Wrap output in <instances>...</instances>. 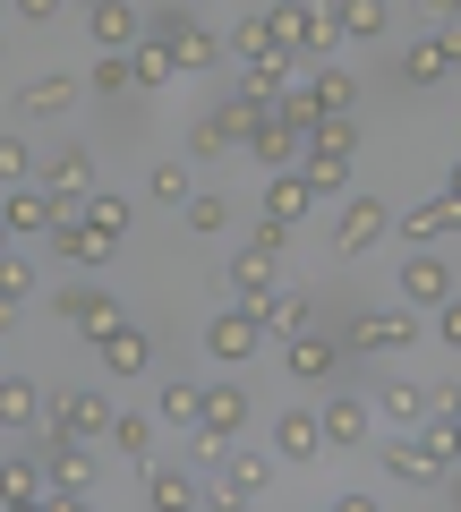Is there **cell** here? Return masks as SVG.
Masks as SVG:
<instances>
[{"instance_id": "obj_44", "label": "cell", "mask_w": 461, "mask_h": 512, "mask_svg": "<svg viewBox=\"0 0 461 512\" xmlns=\"http://www.w3.org/2000/svg\"><path fill=\"white\" fill-rule=\"evenodd\" d=\"M436 342H444V350H453V359H461V291H453V299H444V308H436Z\"/></svg>"}, {"instance_id": "obj_43", "label": "cell", "mask_w": 461, "mask_h": 512, "mask_svg": "<svg viewBox=\"0 0 461 512\" xmlns=\"http://www.w3.org/2000/svg\"><path fill=\"white\" fill-rule=\"evenodd\" d=\"M0 291H9V299H35V291H43V274L26 265V256H9V248H0Z\"/></svg>"}, {"instance_id": "obj_17", "label": "cell", "mask_w": 461, "mask_h": 512, "mask_svg": "<svg viewBox=\"0 0 461 512\" xmlns=\"http://www.w3.org/2000/svg\"><path fill=\"white\" fill-rule=\"evenodd\" d=\"M376 427H385V419H376V402H351V393H333V402H325V444H333V453L376 444Z\"/></svg>"}, {"instance_id": "obj_32", "label": "cell", "mask_w": 461, "mask_h": 512, "mask_svg": "<svg viewBox=\"0 0 461 512\" xmlns=\"http://www.w3.org/2000/svg\"><path fill=\"white\" fill-rule=\"evenodd\" d=\"M154 427H163V419H154V410H111V453H120V461H154Z\"/></svg>"}, {"instance_id": "obj_25", "label": "cell", "mask_w": 461, "mask_h": 512, "mask_svg": "<svg viewBox=\"0 0 461 512\" xmlns=\"http://www.w3.org/2000/svg\"><path fill=\"white\" fill-rule=\"evenodd\" d=\"M188 154H197V163H231V154H248V128L231 120V111H205V120L188 128Z\"/></svg>"}, {"instance_id": "obj_1", "label": "cell", "mask_w": 461, "mask_h": 512, "mask_svg": "<svg viewBox=\"0 0 461 512\" xmlns=\"http://www.w3.org/2000/svg\"><path fill=\"white\" fill-rule=\"evenodd\" d=\"M35 461H43V478H52L60 495H77V504H94V453H86V436H69V427H35Z\"/></svg>"}, {"instance_id": "obj_30", "label": "cell", "mask_w": 461, "mask_h": 512, "mask_svg": "<svg viewBox=\"0 0 461 512\" xmlns=\"http://www.w3.org/2000/svg\"><path fill=\"white\" fill-rule=\"evenodd\" d=\"M299 171H308V188H316V197H351V154H342V146H316V137H308Z\"/></svg>"}, {"instance_id": "obj_23", "label": "cell", "mask_w": 461, "mask_h": 512, "mask_svg": "<svg viewBox=\"0 0 461 512\" xmlns=\"http://www.w3.org/2000/svg\"><path fill=\"white\" fill-rule=\"evenodd\" d=\"M393 231H402L410 248H436V239L461 231V205L453 197H427V205H410V214H393Z\"/></svg>"}, {"instance_id": "obj_33", "label": "cell", "mask_w": 461, "mask_h": 512, "mask_svg": "<svg viewBox=\"0 0 461 512\" xmlns=\"http://www.w3.org/2000/svg\"><path fill=\"white\" fill-rule=\"evenodd\" d=\"M43 419H52L43 384H26V376H0V427H43Z\"/></svg>"}, {"instance_id": "obj_2", "label": "cell", "mask_w": 461, "mask_h": 512, "mask_svg": "<svg viewBox=\"0 0 461 512\" xmlns=\"http://www.w3.org/2000/svg\"><path fill=\"white\" fill-rule=\"evenodd\" d=\"M308 111H291V94H282L274 111H265L257 128H248V154H257V171H299V154H308Z\"/></svg>"}, {"instance_id": "obj_21", "label": "cell", "mask_w": 461, "mask_h": 512, "mask_svg": "<svg viewBox=\"0 0 461 512\" xmlns=\"http://www.w3.org/2000/svg\"><path fill=\"white\" fill-rule=\"evenodd\" d=\"M0 504H9V512H43V504H52V478H43L35 453L0 461Z\"/></svg>"}, {"instance_id": "obj_39", "label": "cell", "mask_w": 461, "mask_h": 512, "mask_svg": "<svg viewBox=\"0 0 461 512\" xmlns=\"http://www.w3.org/2000/svg\"><path fill=\"white\" fill-rule=\"evenodd\" d=\"M86 222H94V231H111V239H129L137 205H129V197H111V188H94V197H86Z\"/></svg>"}, {"instance_id": "obj_27", "label": "cell", "mask_w": 461, "mask_h": 512, "mask_svg": "<svg viewBox=\"0 0 461 512\" xmlns=\"http://www.w3.org/2000/svg\"><path fill=\"white\" fill-rule=\"evenodd\" d=\"M274 282H282V256H274V248H257V239H248V248L231 256V299H248V308H257V299L274 291Z\"/></svg>"}, {"instance_id": "obj_14", "label": "cell", "mask_w": 461, "mask_h": 512, "mask_svg": "<svg viewBox=\"0 0 461 512\" xmlns=\"http://www.w3.org/2000/svg\"><path fill=\"white\" fill-rule=\"evenodd\" d=\"M282 367H291V384H308V393H316V384L342 367V342L308 325V333H291V342H282Z\"/></svg>"}, {"instance_id": "obj_50", "label": "cell", "mask_w": 461, "mask_h": 512, "mask_svg": "<svg viewBox=\"0 0 461 512\" xmlns=\"http://www.w3.org/2000/svg\"><path fill=\"white\" fill-rule=\"evenodd\" d=\"M444 504H453V512H461V478H453V470H444Z\"/></svg>"}, {"instance_id": "obj_19", "label": "cell", "mask_w": 461, "mask_h": 512, "mask_svg": "<svg viewBox=\"0 0 461 512\" xmlns=\"http://www.w3.org/2000/svg\"><path fill=\"white\" fill-rule=\"evenodd\" d=\"M274 495V461L248 453V444H231V470H222V495L214 504H265Z\"/></svg>"}, {"instance_id": "obj_24", "label": "cell", "mask_w": 461, "mask_h": 512, "mask_svg": "<svg viewBox=\"0 0 461 512\" xmlns=\"http://www.w3.org/2000/svg\"><path fill=\"white\" fill-rule=\"evenodd\" d=\"M69 103H77V77L69 69H43V77H26V86H18V120H60Z\"/></svg>"}, {"instance_id": "obj_5", "label": "cell", "mask_w": 461, "mask_h": 512, "mask_svg": "<svg viewBox=\"0 0 461 512\" xmlns=\"http://www.w3.org/2000/svg\"><path fill=\"white\" fill-rule=\"evenodd\" d=\"M0 214H9V231H18V239H52L60 222L86 214V205H77V197H52L43 180H26V188H9V197H0Z\"/></svg>"}, {"instance_id": "obj_52", "label": "cell", "mask_w": 461, "mask_h": 512, "mask_svg": "<svg viewBox=\"0 0 461 512\" xmlns=\"http://www.w3.org/2000/svg\"><path fill=\"white\" fill-rule=\"evenodd\" d=\"M188 9H222V0H188Z\"/></svg>"}, {"instance_id": "obj_13", "label": "cell", "mask_w": 461, "mask_h": 512, "mask_svg": "<svg viewBox=\"0 0 461 512\" xmlns=\"http://www.w3.org/2000/svg\"><path fill=\"white\" fill-rule=\"evenodd\" d=\"M86 35H94V52H137L146 9H137V0H94V9H86Z\"/></svg>"}, {"instance_id": "obj_54", "label": "cell", "mask_w": 461, "mask_h": 512, "mask_svg": "<svg viewBox=\"0 0 461 512\" xmlns=\"http://www.w3.org/2000/svg\"><path fill=\"white\" fill-rule=\"evenodd\" d=\"M0 9H9V0H0Z\"/></svg>"}, {"instance_id": "obj_15", "label": "cell", "mask_w": 461, "mask_h": 512, "mask_svg": "<svg viewBox=\"0 0 461 512\" xmlns=\"http://www.w3.org/2000/svg\"><path fill=\"white\" fill-rule=\"evenodd\" d=\"M52 308H60V316H69V325H77V333H86V342H103V333H111V325H120V299H111V291H103V282H77V291H60V299H52Z\"/></svg>"}, {"instance_id": "obj_8", "label": "cell", "mask_w": 461, "mask_h": 512, "mask_svg": "<svg viewBox=\"0 0 461 512\" xmlns=\"http://www.w3.org/2000/svg\"><path fill=\"white\" fill-rule=\"evenodd\" d=\"M342 342H351V350H368V359H402V350L419 342V316H402V308H359Z\"/></svg>"}, {"instance_id": "obj_28", "label": "cell", "mask_w": 461, "mask_h": 512, "mask_svg": "<svg viewBox=\"0 0 461 512\" xmlns=\"http://www.w3.org/2000/svg\"><path fill=\"white\" fill-rule=\"evenodd\" d=\"M94 359H103V376H146V367H154V342H146L137 325H111L103 342H94Z\"/></svg>"}, {"instance_id": "obj_29", "label": "cell", "mask_w": 461, "mask_h": 512, "mask_svg": "<svg viewBox=\"0 0 461 512\" xmlns=\"http://www.w3.org/2000/svg\"><path fill=\"white\" fill-rule=\"evenodd\" d=\"M43 188H52V197H77V205H86V197H94V146H60L52 163H43Z\"/></svg>"}, {"instance_id": "obj_41", "label": "cell", "mask_w": 461, "mask_h": 512, "mask_svg": "<svg viewBox=\"0 0 461 512\" xmlns=\"http://www.w3.org/2000/svg\"><path fill=\"white\" fill-rule=\"evenodd\" d=\"M86 86H94V94H129V86H137V60H129V52H94V77H86Z\"/></svg>"}, {"instance_id": "obj_49", "label": "cell", "mask_w": 461, "mask_h": 512, "mask_svg": "<svg viewBox=\"0 0 461 512\" xmlns=\"http://www.w3.org/2000/svg\"><path fill=\"white\" fill-rule=\"evenodd\" d=\"M444 197H453V205H461V154H453V171H444Z\"/></svg>"}, {"instance_id": "obj_47", "label": "cell", "mask_w": 461, "mask_h": 512, "mask_svg": "<svg viewBox=\"0 0 461 512\" xmlns=\"http://www.w3.org/2000/svg\"><path fill=\"white\" fill-rule=\"evenodd\" d=\"M419 18H427V26H453V18H461V0H419Z\"/></svg>"}, {"instance_id": "obj_6", "label": "cell", "mask_w": 461, "mask_h": 512, "mask_svg": "<svg viewBox=\"0 0 461 512\" xmlns=\"http://www.w3.org/2000/svg\"><path fill=\"white\" fill-rule=\"evenodd\" d=\"M393 291H402V308H427V316H436L444 299L461 291V274L444 265L436 248H410V256H402V274H393Z\"/></svg>"}, {"instance_id": "obj_36", "label": "cell", "mask_w": 461, "mask_h": 512, "mask_svg": "<svg viewBox=\"0 0 461 512\" xmlns=\"http://www.w3.org/2000/svg\"><path fill=\"white\" fill-rule=\"evenodd\" d=\"M129 60H137V86H180V77H188L180 60H171V43H163V35H137V52H129Z\"/></svg>"}, {"instance_id": "obj_38", "label": "cell", "mask_w": 461, "mask_h": 512, "mask_svg": "<svg viewBox=\"0 0 461 512\" xmlns=\"http://www.w3.org/2000/svg\"><path fill=\"white\" fill-rule=\"evenodd\" d=\"M26 180H43V163H35V146H26L18 128L0 137V188H26Z\"/></svg>"}, {"instance_id": "obj_20", "label": "cell", "mask_w": 461, "mask_h": 512, "mask_svg": "<svg viewBox=\"0 0 461 512\" xmlns=\"http://www.w3.org/2000/svg\"><path fill=\"white\" fill-rule=\"evenodd\" d=\"M137 504H163V512H180V504H214V495H205L197 478L180 470V461H146V478H137Z\"/></svg>"}, {"instance_id": "obj_16", "label": "cell", "mask_w": 461, "mask_h": 512, "mask_svg": "<svg viewBox=\"0 0 461 512\" xmlns=\"http://www.w3.org/2000/svg\"><path fill=\"white\" fill-rule=\"evenodd\" d=\"M359 103V77L351 69H333V60H316V77L291 94V111H308V120H325V111H351Z\"/></svg>"}, {"instance_id": "obj_37", "label": "cell", "mask_w": 461, "mask_h": 512, "mask_svg": "<svg viewBox=\"0 0 461 512\" xmlns=\"http://www.w3.org/2000/svg\"><path fill=\"white\" fill-rule=\"evenodd\" d=\"M222 52L240 60V69H248V60H265V52H274V18H265V9H257V18H240L231 35H222Z\"/></svg>"}, {"instance_id": "obj_45", "label": "cell", "mask_w": 461, "mask_h": 512, "mask_svg": "<svg viewBox=\"0 0 461 512\" xmlns=\"http://www.w3.org/2000/svg\"><path fill=\"white\" fill-rule=\"evenodd\" d=\"M60 9H69V0H9V18H18V26H52Z\"/></svg>"}, {"instance_id": "obj_12", "label": "cell", "mask_w": 461, "mask_h": 512, "mask_svg": "<svg viewBox=\"0 0 461 512\" xmlns=\"http://www.w3.org/2000/svg\"><path fill=\"white\" fill-rule=\"evenodd\" d=\"M52 256H60V265H77V274H103L111 256H120V239H111V231H94L86 214H69V222L52 231Z\"/></svg>"}, {"instance_id": "obj_53", "label": "cell", "mask_w": 461, "mask_h": 512, "mask_svg": "<svg viewBox=\"0 0 461 512\" xmlns=\"http://www.w3.org/2000/svg\"><path fill=\"white\" fill-rule=\"evenodd\" d=\"M453 419H461V402H453Z\"/></svg>"}, {"instance_id": "obj_7", "label": "cell", "mask_w": 461, "mask_h": 512, "mask_svg": "<svg viewBox=\"0 0 461 512\" xmlns=\"http://www.w3.org/2000/svg\"><path fill=\"white\" fill-rule=\"evenodd\" d=\"M376 461H385V478H393V487H436V478L453 470V461H444L436 444L419 436V427H393V436H385V453H376Z\"/></svg>"}, {"instance_id": "obj_22", "label": "cell", "mask_w": 461, "mask_h": 512, "mask_svg": "<svg viewBox=\"0 0 461 512\" xmlns=\"http://www.w3.org/2000/svg\"><path fill=\"white\" fill-rule=\"evenodd\" d=\"M52 419L69 427V436H86V444L111 436V402H103V393H86V384H77V393H52Z\"/></svg>"}, {"instance_id": "obj_48", "label": "cell", "mask_w": 461, "mask_h": 512, "mask_svg": "<svg viewBox=\"0 0 461 512\" xmlns=\"http://www.w3.org/2000/svg\"><path fill=\"white\" fill-rule=\"evenodd\" d=\"M18 308H26V299H9V291H0V333H9V325H18Z\"/></svg>"}, {"instance_id": "obj_51", "label": "cell", "mask_w": 461, "mask_h": 512, "mask_svg": "<svg viewBox=\"0 0 461 512\" xmlns=\"http://www.w3.org/2000/svg\"><path fill=\"white\" fill-rule=\"evenodd\" d=\"M9 239H18V231H9V214H0V248H9Z\"/></svg>"}, {"instance_id": "obj_10", "label": "cell", "mask_w": 461, "mask_h": 512, "mask_svg": "<svg viewBox=\"0 0 461 512\" xmlns=\"http://www.w3.org/2000/svg\"><path fill=\"white\" fill-rule=\"evenodd\" d=\"M274 461H291V470H308V461H325V410L291 402L274 419Z\"/></svg>"}, {"instance_id": "obj_35", "label": "cell", "mask_w": 461, "mask_h": 512, "mask_svg": "<svg viewBox=\"0 0 461 512\" xmlns=\"http://www.w3.org/2000/svg\"><path fill=\"white\" fill-rule=\"evenodd\" d=\"M376 419H385V427H419V419H427V393H419V384H402V376H385Z\"/></svg>"}, {"instance_id": "obj_9", "label": "cell", "mask_w": 461, "mask_h": 512, "mask_svg": "<svg viewBox=\"0 0 461 512\" xmlns=\"http://www.w3.org/2000/svg\"><path fill=\"white\" fill-rule=\"evenodd\" d=\"M385 231H393V205L385 197H342V214H333V248H342V256L385 248Z\"/></svg>"}, {"instance_id": "obj_46", "label": "cell", "mask_w": 461, "mask_h": 512, "mask_svg": "<svg viewBox=\"0 0 461 512\" xmlns=\"http://www.w3.org/2000/svg\"><path fill=\"white\" fill-rule=\"evenodd\" d=\"M248 239H257V248H274V256H282V248H291V222H282V214H257V231H248Z\"/></svg>"}, {"instance_id": "obj_11", "label": "cell", "mask_w": 461, "mask_h": 512, "mask_svg": "<svg viewBox=\"0 0 461 512\" xmlns=\"http://www.w3.org/2000/svg\"><path fill=\"white\" fill-rule=\"evenodd\" d=\"M205 350H214V359H257V350H265L257 308H248V299H231L222 316H205Z\"/></svg>"}, {"instance_id": "obj_3", "label": "cell", "mask_w": 461, "mask_h": 512, "mask_svg": "<svg viewBox=\"0 0 461 512\" xmlns=\"http://www.w3.org/2000/svg\"><path fill=\"white\" fill-rule=\"evenodd\" d=\"M146 35H163V43H171V60H180L188 77H197V69H214V60H222V35H214L205 18H188V0L154 9V18H146Z\"/></svg>"}, {"instance_id": "obj_4", "label": "cell", "mask_w": 461, "mask_h": 512, "mask_svg": "<svg viewBox=\"0 0 461 512\" xmlns=\"http://www.w3.org/2000/svg\"><path fill=\"white\" fill-rule=\"evenodd\" d=\"M248 427H257V402H248L240 384H205V410H197V444L205 453H231Z\"/></svg>"}, {"instance_id": "obj_34", "label": "cell", "mask_w": 461, "mask_h": 512, "mask_svg": "<svg viewBox=\"0 0 461 512\" xmlns=\"http://www.w3.org/2000/svg\"><path fill=\"white\" fill-rule=\"evenodd\" d=\"M197 410H205V384L197 376H171L163 393H154V419H163V427H197Z\"/></svg>"}, {"instance_id": "obj_18", "label": "cell", "mask_w": 461, "mask_h": 512, "mask_svg": "<svg viewBox=\"0 0 461 512\" xmlns=\"http://www.w3.org/2000/svg\"><path fill=\"white\" fill-rule=\"evenodd\" d=\"M257 325H265V342H291V333H308V325H316V299H308V291H291V282H274V291L257 299Z\"/></svg>"}, {"instance_id": "obj_55", "label": "cell", "mask_w": 461, "mask_h": 512, "mask_svg": "<svg viewBox=\"0 0 461 512\" xmlns=\"http://www.w3.org/2000/svg\"><path fill=\"white\" fill-rule=\"evenodd\" d=\"M86 9H94V0H86Z\"/></svg>"}, {"instance_id": "obj_42", "label": "cell", "mask_w": 461, "mask_h": 512, "mask_svg": "<svg viewBox=\"0 0 461 512\" xmlns=\"http://www.w3.org/2000/svg\"><path fill=\"white\" fill-rule=\"evenodd\" d=\"M146 197L154 205H188V163H171V154H163V163L146 171Z\"/></svg>"}, {"instance_id": "obj_40", "label": "cell", "mask_w": 461, "mask_h": 512, "mask_svg": "<svg viewBox=\"0 0 461 512\" xmlns=\"http://www.w3.org/2000/svg\"><path fill=\"white\" fill-rule=\"evenodd\" d=\"M180 214H188V231H197V239H214V231H231V205H222L214 188H197V197H188Z\"/></svg>"}, {"instance_id": "obj_31", "label": "cell", "mask_w": 461, "mask_h": 512, "mask_svg": "<svg viewBox=\"0 0 461 512\" xmlns=\"http://www.w3.org/2000/svg\"><path fill=\"white\" fill-rule=\"evenodd\" d=\"M316 188H308V171H265V214H282V222H299V214H316Z\"/></svg>"}, {"instance_id": "obj_26", "label": "cell", "mask_w": 461, "mask_h": 512, "mask_svg": "<svg viewBox=\"0 0 461 512\" xmlns=\"http://www.w3.org/2000/svg\"><path fill=\"white\" fill-rule=\"evenodd\" d=\"M333 26H342V43H385L393 35V0H325Z\"/></svg>"}]
</instances>
